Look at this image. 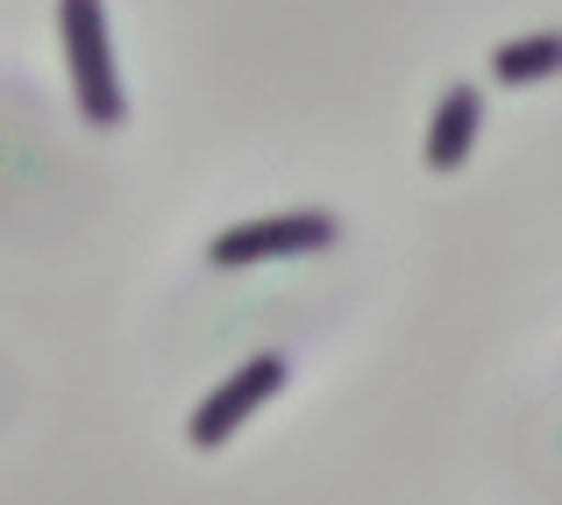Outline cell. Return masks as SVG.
<instances>
[{"label":"cell","instance_id":"obj_1","mask_svg":"<svg viewBox=\"0 0 562 505\" xmlns=\"http://www.w3.org/2000/svg\"><path fill=\"white\" fill-rule=\"evenodd\" d=\"M57 36H65V65H71V93L79 114L93 128H122L128 122V93H122V65H114V29L93 0H65L57 8Z\"/></svg>","mask_w":562,"mask_h":505},{"label":"cell","instance_id":"obj_2","mask_svg":"<svg viewBox=\"0 0 562 505\" xmlns=\"http://www.w3.org/2000/svg\"><path fill=\"white\" fill-rule=\"evenodd\" d=\"M285 378H292L285 349H257V356H243L228 378H214L200 399H192V413H186V441H192V449H221V441H228L235 427H243L249 413L263 406V399L285 392Z\"/></svg>","mask_w":562,"mask_h":505},{"label":"cell","instance_id":"obj_3","mask_svg":"<svg viewBox=\"0 0 562 505\" xmlns=\"http://www.w3.org/2000/svg\"><path fill=\"white\" fill-rule=\"evenodd\" d=\"M342 235V221L321 206H292V214H257L235 228L206 235V263H271V257H300V249H328Z\"/></svg>","mask_w":562,"mask_h":505},{"label":"cell","instance_id":"obj_4","mask_svg":"<svg viewBox=\"0 0 562 505\" xmlns=\"http://www.w3.org/2000/svg\"><path fill=\"white\" fill-rule=\"evenodd\" d=\"M477 128H484V93H477L470 79H449V86L435 93V108H427V136H420L427 171H435V178L463 171V165H470V143H477Z\"/></svg>","mask_w":562,"mask_h":505},{"label":"cell","instance_id":"obj_5","mask_svg":"<svg viewBox=\"0 0 562 505\" xmlns=\"http://www.w3.org/2000/svg\"><path fill=\"white\" fill-rule=\"evenodd\" d=\"M549 71H562V29H535V36L492 43V79L527 86V79H549Z\"/></svg>","mask_w":562,"mask_h":505}]
</instances>
